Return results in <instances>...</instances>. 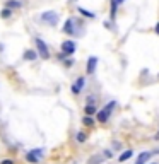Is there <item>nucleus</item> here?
<instances>
[{"label":"nucleus","mask_w":159,"mask_h":164,"mask_svg":"<svg viewBox=\"0 0 159 164\" xmlns=\"http://www.w3.org/2000/svg\"><path fill=\"white\" fill-rule=\"evenodd\" d=\"M41 21H44L46 24H50V26H56V22H58V15L55 14V12H43L41 14Z\"/></svg>","instance_id":"f257e3e1"},{"label":"nucleus","mask_w":159,"mask_h":164,"mask_svg":"<svg viewBox=\"0 0 159 164\" xmlns=\"http://www.w3.org/2000/svg\"><path fill=\"white\" fill-rule=\"evenodd\" d=\"M36 46H38V53H40L41 58L48 60L50 58V51H48V48H46V44H44V41L38 38V40H36Z\"/></svg>","instance_id":"f03ea898"},{"label":"nucleus","mask_w":159,"mask_h":164,"mask_svg":"<svg viewBox=\"0 0 159 164\" xmlns=\"http://www.w3.org/2000/svg\"><path fill=\"white\" fill-rule=\"evenodd\" d=\"M115 104H116L115 101H111L110 104L103 109V111H99V113H98V120H99V123H104V121L108 120V116H110V113H111V108H115Z\"/></svg>","instance_id":"7ed1b4c3"},{"label":"nucleus","mask_w":159,"mask_h":164,"mask_svg":"<svg viewBox=\"0 0 159 164\" xmlns=\"http://www.w3.org/2000/svg\"><path fill=\"white\" fill-rule=\"evenodd\" d=\"M75 43L74 41H63L62 43V51L63 53H67V55H74V51H75Z\"/></svg>","instance_id":"20e7f679"},{"label":"nucleus","mask_w":159,"mask_h":164,"mask_svg":"<svg viewBox=\"0 0 159 164\" xmlns=\"http://www.w3.org/2000/svg\"><path fill=\"white\" fill-rule=\"evenodd\" d=\"M41 156H43V150H41V149H34L33 152H29L26 156V159L29 161V162H38V161L41 159Z\"/></svg>","instance_id":"39448f33"},{"label":"nucleus","mask_w":159,"mask_h":164,"mask_svg":"<svg viewBox=\"0 0 159 164\" xmlns=\"http://www.w3.org/2000/svg\"><path fill=\"white\" fill-rule=\"evenodd\" d=\"M82 86H84V77H79V79L75 80V84L72 86V92H74V94H79L81 89H82Z\"/></svg>","instance_id":"423d86ee"},{"label":"nucleus","mask_w":159,"mask_h":164,"mask_svg":"<svg viewBox=\"0 0 159 164\" xmlns=\"http://www.w3.org/2000/svg\"><path fill=\"white\" fill-rule=\"evenodd\" d=\"M96 65H98V58L96 57H91L87 60V74H93L96 70Z\"/></svg>","instance_id":"0eeeda50"},{"label":"nucleus","mask_w":159,"mask_h":164,"mask_svg":"<svg viewBox=\"0 0 159 164\" xmlns=\"http://www.w3.org/2000/svg\"><path fill=\"white\" fill-rule=\"evenodd\" d=\"M151 156H152L151 152H142L140 156L137 157V162H135V164H145L149 159H151Z\"/></svg>","instance_id":"6e6552de"},{"label":"nucleus","mask_w":159,"mask_h":164,"mask_svg":"<svg viewBox=\"0 0 159 164\" xmlns=\"http://www.w3.org/2000/svg\"><path fill=\"white\" fill-rule=\"evenodd\" d=\"M104 157H108L106 154H104V156H101V154H98V156L91 157V159L87 161V164H98V162H103V159H104Z\"/></svg>","instance_id":"1a4fd4ad"},{"label":"nucleus","mask_w":159,"mask_h":164,"mask_svg":"<svg viewBox=\"0 0 159 164\" xmlns=\"http://www.w3.org/2000/svg\"><path fill=\"white\" fill-rule=\"evenodd\" d=\"M5 5H7L9 9H21V2H19V0H7V2H5Z\"/></svg>","instance_id":"9d476101"},{"label":"nucleus","mask_w":159,"mask_h":164,"mask_svg":"<svg viewBox=\"0 0 159 164\" xmlns=\"http://www.w3.org/2000/svg\"><path fill=\"white\" fill-rule=\"evenodd\" d=\"M36 51H33V50H26L24 51V58L26 60H36Z\"/></svg>","instance_id":"9b49d317"},{"label":"nucleus","mask_w":159,"mask_h":164,"mask_svg":"<svg viewBox=\"0 0 159 164\" xmlns=\"http://www.w3.org/2000/svg\"><path fill=\"white\" fill-rule=\"evenodd\" d=\"M79 12H81V14L82 15H86V17H89V19H94V14H93V12H91V11H86V9H79Z\"/></svg>","instance_id":"f8f14e48"},{"label":"nucleus","mask_w":159,"mask_h":164,"mask_svg":"<svg viewBox=\"0 0 159 164\" xmlns=\"http://www.w3.org/2000/svg\"><path fill=\"white\" fill-rule=\"evenodd\" d=\"M132 150H125V152H123L122 154V156H120V161H122V162H123V161H127V159H130V157H132Z\"/></svg>","instance_id":"ddd939ff"},{"label":"nucleus","mask_w":159,"mask_h":164,"mask_svg":"<svg viewBox=\"0 0 159 164\" xmlns=\"http://www.w3.org/2000/svg\"><path fill=\"white\" fill-rule=\"evenodd\" d=\"M63 31H65V33H72V19H67V22H65V27H63Z\"/></svg>","instance_id":"4468645a"},{"label":"nucleus","mask_w":159,"mask_h":164,"mask_svg":"<svg viewBox=\"0 0 159 164\" xmlns=\"http://www.w3.org/2000/svg\"><path fill=\"white\" fill-rule=\"evenodd\" d=\"M10 14H12V12H10V9H4V11H2V12H0V17H4V19H7V17H10Z\"/></svg>","instance_id":"2eb2a0df"},{"label":"nucleus","mask_w":159,"mask_h":164,"mask_svg":"<svg viewBox=\"0 0 159 164\" xmlns=\"http://www.w3.org/2000/svg\"><path fill=\"white\" fill-rule=\"evenodd\" d=\"M94 113H96V108H94L93 104L86 106V115H94Z\"/></svg>","instance_id":"dca6fc26"},{"label":"nucleus","mask_w":159,"mask_h":164,"mask_svg":"<svg viewBox=\"0 0 159 164\" xmlns=\"http://www.w3.org/2000/svg\"><path fill=\"white\" fill-rule=\"evenodd\" d=\"M86 139H87V135H86L84 132H79V133H77V140H79V142H86Z\"/></svg>","instance_id":"f3484780"},{"label":"nucleus","mask_w":159,"mask_h":164,"mask_svg":"<svg viewBox=\"0 0 159 164\" xmlns=\"http://www.w3.org/2000/svg\"><path fill=\"white\" fill-rule=\"evenodd\" d=\"M82 123H84V125H87V127H91V125H93V120H91L89 116H86L84 120H82Z\"/></svg>","instance_id":"a211bd4d"},{"label":"nucleus","mask_w":159,"mask_h":164,"mask_svg":"<svg viewBox=\"0 0 159 164\" xmlns=\"http://www.w3.org/2000/svg\"><path fill=\"white\" fill-rule=\"evenodd\" d=\"M115 14H116V2H113L111 4V17H115Z\"/></svg>","instance_id":"6ab92c4d"},{"label":"nucleus","mask_w":159,"mask_h":164,"mask_svg":"<svg viewBox=\"0 0 159 164\" xmlns=\"http://www.w3.org/2000/svg\"><path fill=\"white\" fill-rule=\"evenodd\" d=\"M0 164H14V161H12V159H4Z\"/></svg>","instance_id":"aec40b11"},{"label":"nucleus","mask_w":159,"mask_h":164,"mask_svg":"<svg viewBox=\"0 0 159 164\" xmlns=\"http://www.w3.org/2000/svg\"><path fill=\"white\" fill-rule=\"evenodd\" d=\"M156 33H157V34H159V24H157V26H156Z\"/></svg>","instance_id":"412c9836"},{"label":"nucleus","mask_w":159,"mask_h":164,"mask_svg":"<svg viewBox=\"0 0 159 164\" xmlns=\"http://www.w3.org/2000/svg\"><path fill=\"white\" fill-rule=\"evenodd\" d=\"M113 2H116V4H120V2H123V0H113Z\"/></svg>","instance_id":"4be33fe9"},{"label":"nucleus","mask_w":159,"mask_h":164,"mask_svg":"<svg viewBox=\"0 0 159 164\" xmlns=\"http://www.w3.org/2000/svg\"><path fill=\"white\" fill-rule=\"evenodd\" d=\"M152 164H156V162H152Z\"/></svg>","instance_id":"5701e85b"}]
</instances>
